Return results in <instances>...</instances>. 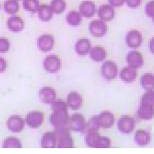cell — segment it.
I'll return each instance as SVG.
<instances>
[{
  "instance_id": "18",
  "label": "cell",
  "mask_w": 154,
  "mask_h": 154,
  "mask_svg": "<svg viewBox=\"0 0 154 154\" xmlns=\"http://www.w3.org/2000/svg\"><path fill=\"white\" fill-rule=\"evenodd\" d=\"M92 48L91 42L88 38H80L78 39L75 44V51L78 55L85 56L90 53Z\"/></svg>"
},
{
  "instance_id": "31",
  "label": "cell",
  "mask_w": 154,
  "mask_h": 154,
  "mask_svg": "<svg viewBox=\"0 0 154 154\" xmlns=\"http://www.w3.org/2000/svg\"><path fill=\"white\" fill-rule=\"evenodd\" d=\"M39 7V2L38 0H24L23 7L28 12L32 13L38 12Z\"/></svg>"
},
{
  "instance_id": "28",
  "label": "cell",
  "mask_w": 154,
  "mask_h": 154,
  "mask_svg": "<svg viewBox=\"0 0 154 154\" xmlns=\"http://www.w3.org/2000/svg\"><path fill=\"white\" fill-rule=\"evenodd\" d=\"M66 21L71 26H78L82 22V15L78 11H70L66 16Z\"/></svg>"
},
{
  "instance_id": "13",
  "label": "cell",
  "mask_w": 154,
  "mask_h": 154,
  "mask_svg": "<svg viewBox=\"0 0 154 154\" xmlns=\"http://www.w3.org/2000/svg\"><path fill=\"white\" fill-rule=\"evenodd\" d=\"M126 61L128 66L138 70L141 68L143 65V57L141 53L136 51V50H133L128 53Z\"/></svg>"
},
{
  "instance_id": "39",
  "label": "cell",
  "mask_w": 154,
  "mask_h": 154,
  "mask_svg": "<svg viewBox=\"0 0 154 154\" xmlns=\"http://www.w3.org/2000/svg\"><path fill=\"white\" fill-rule=\"evenodd\" d=\"M149 48H150V51L151 52V53L154 54V37H153V38L151 40V41H150Z\"/></svg>"
},
{
  "instance_id": "1",
  "label": "cell",
  "mask_w": 154,
  "mask_h": 154,
  "mask_svg": "<svg viewBox=\"0 0 154 154\" xmlns=\"http://www.w3.org/2000/svg\"><path fill=\"white\" fill-rule=\"evenodd\" d=\"M52 113L50 116V123L54 127L66 126L68 123V106L66 102L58 99L52 104Z\"/></svg>"
},
{
  "instance_id": "23",
  "label": "cell",
  "mask_w": 154,
  "mask_h": 154,
  "mask_svg": "<svg viewBox=\"0 0 154 154\" xmlns=\"http://www.w3.org/2000/svg\"><path fill=\"white\" fill-rule=\"evenodd\" d=\"M90 56L91 59L93 61L96 63L104 61L107 57L106 50L102 46H95L94 48H91L90 51Z\"/></svg>"
},
{
  "instance_id": "22",
  "label": "cell",
  "mask_w": 154,
  "mask_h": 154,
  "mask_svg": "<svg viewBox=\"0 0 154 154\" xmlns=\"http://www.w3.org/2000/svg\"><path fill=\"white\" fill-rule=\"evenodd\" d=\"M138 76L137 69L128 66L121 69L120 72V78L125 83H131L136 79Z\"/></svg>"
},
{
  "instance_id": "14",
  "label": "cell",
  "mask_w": 154,
  "mask_h": 154,
  "mask_svg": "<svg viewBox=\"0 0 154 154\" xmlns=\"http://www.w3.org/2000/svg\"><path fill=\"white\" fill-rule=\"evenodd\" d=\"M39 97L40 100L46 104H52L56 100L57 94L55 89L50 86H45L39 90Z\"/></svg>"
},
{
  "instance_id": "4",
  "label": "cell",
  "mask_w": 154,
  "mask_h": 154,
  "mask_svg": "<svg viewBox=\"0 0 154 154\" xmlns=\"http://www.w3.org/2000/svg\"><path fill=\"white\" fill-rule=\"evenodd\" d=\"M57 136V147L62 148H71L74 147V140L70 135V130L66 126L56 127L54 130Z\"/></svg>"
},
{
  "instance_id": "2",
  "label": "cell",
  "mask_w": 154,
  "mask_h": 154,
  "mask_svg": "<svg viewBox=\"0 0 154 154\" xmlns=\"http://www.w3.org/2000/svg\"><path fill=\"white\" fill-rule=\"evenodd\" d=\"M85 140L90 148H108L111 146V141L108 137L101 136L97 128H87Z\"/></svg>"
},
{
  "instance_id": "8",
  "label": "cell",
  "mask_w": 154,
  "mask_h": 154,
  "mask_svg": "<svg viewBox=\"0 0 154 154\" xmlns=\"http://www.w3.org/2000/svg\"><path fill=\"white\" fill-rule=\"evenodd\" d=\"M101 73L105 79L108 81L114 80L118 76V66L113 61H105L101 67Z\"/></svg>"
},
{
  "instance_id": "20",
  "label": "cell",
  "mask_w": 154,
  "mask_h": 154,
  "mask_svg": "<svg viewBox=\"0 0 154 154\" xmlns=\"http://www.w3.org/2000/svg\"><path fill=\"white\" fill-rule=\"evenodd\" d=\"M7 25L9 30L14 33H20L23 30L24 27V22L20 17L13 16L8 19Z\"/></svg>"
},
{
  "instance_id": "6",
  "label": "cell",
  "mask_w": 154,
  "mask_h": 154,
  "mask_svg": "<svg viewBox=\"0 0 154 154\" xmlns=\"http://www.w3.org/2000/svg\"><path fill=\"white\" fill-rule=\"evenodd\" d=\"M118 130L123 134H131L136 127L134 118L129 115H123L119 118L117 125Z\"/></svg>"
},
{
  "instance_id": "30",
  "label": "cell",
  "mask_w": 154,
  "mask_h": 154,
  "mask_svg": "<svg viewBox=\"0 0 154 154\" xmlns=\"http://www.w3.org/2000/svg\"><path fill=\"white\" fill-rule=\"evenodd\" d=\"M50 6L54 14H62L66 9V2L65 0H52Z\"/></svg>"
},
{
  "instance_id": "12",
  "label": "cell",
  "mask_w": 154,
  "mask_h": 154,
  "mask_svg": "<svg viewBox=\"0 0 154 154\" xmlns=\"http://www.w3.org/2000/svg\"><path fill=\"white\" fill-rule=\"evenodd\" d=\"M45 120L43 112L39 111H33L29 112L26 117V123L31 128H38L42 125Z\"/></svg>"
},
{
  "instance_id": "16",
  "label": "cell",
  "mask_w": 154,
  "mask_h": 154,
  "mask_svg": "<svg viewBox=\"0 0 154 154\" xmlns=\"http://www.w3.org/2000/svg\"><path fill=\"white\" fill-rule=\"evenodd\" d=\"M97 14L100 20L105 22L112 20L115 18L116 11L113 7L110 5H103L100 7L97 11Z\"/></svg>"
},
{
  "instance_id": "42",
  "label": "cell",
  "mask_w": 154,
  "mask_h": 154,
  "mask_svg": "<svg viewBox=\"0 0 154 154\" xmlns=\"http://www.w3.org/2000/svg\"><path fill=\"white\" fill-rule=\"evenodd\" d=\"M17 1H20V0H17Z\"/></svg>"
},
{
  "instance_id": "36",
  "label": "cell",
  "mask_w": 154,
  "mask_h": 154,
  "mask_svg": "<svg viewBox=\"0 0 154 154\" xmlns=\"http://www.w3.org/2000/svg\"><path fill=\"white\" fill-rule=\"evenodd\" d=\"M127 5L131 9H135L140 6L141 0H125Z\"/></svg>"
},
{
  "instance_id": "32",
  "label": "cell",
  "mask_w": 154,
  "mask_h": 154,
  "mask_svg": "<svg viewBox=\"0 0 154 154\" xmlns=\"http://www.w3.org/2000/svg\"><path fill=\"white\" fill-rule=\"evenodd\" d=\"M3 148H21L22 147V143L20 140L14 137H9L4 140L2 144Z\"/></svg>"
},
{
  "instance_id": "9",
  "label": "cell",
  "mask_w": 154,
  "mask_h": 154,
  "mask_svg": "<svg viewBox=\"0 0 154 154\" xmlns=\"http://www.w3.org/2000/svg\"><path fill=\"white\" fill-rule=\"evenodd\" d=\"M89 30L94 37H100L106 34L108 26L105 21L102 20H94L89 25Z\"/></svg>"
},
{
  "instance_id": "21",
  "label": "cell",
  "mask_w": 154,
  "mask_h": 154,
  "mask_svg": "<svg viewBox=\"0 0 154 154\" xmlns=\"http://www.w3.org/2000/svg\"><path fill=\"white\" fill-rule=\"evenodd\" d=\"M57 136L54 132H47L41 138V147L53 148L57 147Z\"/></svg>"
},
{
  "instance_id": "17",
  "label": "cell",
  "mask_w": 154,
  "mask_h": 154,
  "mask_svg": "<svg viewBox=\"0 0 154 154\" xmlns=\"http://www.w3.org/2000/svg\"><path fill=\"white\" fill-rule=\"evenodd\" d=\"M83 103L82 96L76 91H72L67 95V104L72 110H78L82 107Z\"/></svg>"
},
{
  "instance_id": "35",
  "label": "cell",
  "mask_w": 154,
  "mask_h": 154,
  "mask_svg": "<svg viewBox=\"0 0 154 154\" xmlns=\"http://www.w3.org/2000/svg\"><path fill=\"white\" fill-rule=\"evenodd\" d=\"M145 12L146 15L149 18H152L154 16V0H151L146 4Z\"/></svg>"
},
{
  "instance_id": "33",
  "label": "cell",
  "mask_w": 154,
  "mask_h": 154,
  "mask_svg": "<svg viewBox=\"0 0 154 154\" xmlns=\"http://www.w3.org/2000/svg\"><path fill=\"white\" fill-rule=\"evenodd\" d=\"M140 104L154 106V90L146 91L143 94L140 100Z\"/></svg>"
},
{
  "instance_id": "29",
  "label": "cell",
  "mask_w": 154,
  "mask_h": 154,
  "mask_svg": "<svg viewBox=\"0 0 154 154\" xmlns=\"http://www.w3.org/2000/svg\"><path fill=\"white\" fill-rule=\"evenodd\" d=\"M4 7L5 12L9 14H15L20 9V5L17 0H7L5 1Z\"/></svg>"
},
{
  "instance_id": "26",
  "label": "cell",
  "mask_w": 154,
  "mask_h": 154,
  "mask_svg": "<svg viewBox=\"0 0 154 154\" xmlns=\"http://www.w3.org/2000/svg\"><path fill=\"white\" fill-rule=\"evenodd\" d=\"M38 16L40 20L43 22H48L51 20L53 16V12H52L51 7L50 5H40L38 10Z\"/></svg>"
},
{
  "instance_id": "5",
  "label": "cell",
  "mask_w": 154,
  "mask_h": 154,
  "mask_svg": "<svg viewBox=\"0 0 154 154\" xmlns=\"http://www.w3.org/2000/svg\"><path fill=\"white\" fill-rule=\"evenodd\" d=\"M86 122L85 117L80 113L73 114L69 116L67 127L71 131L76 133L83 132L86 128Z\"/></svg>"
},
{
  "instance_id": "24",
  "label": "cell",
  "mask_w": 154,
  "mask_h": 154,
  "mask_svg": "<svg viewBox=\"0 0 154 154\" xmlns=\"http://www.w3.org/2000/svg\"><path fill=\"white\" fill-rule=\"evenodd\" d=\"M138 117L142 120H150L154 117V106L140 104L138 110Z\"/></svg>"
},
{
  "instance_id": "10",
  "label": "cell",
  "mask_w": 154,
  "mask_h": 154,
  "mask_svg": "<svg viewBox=\"0 0 154 154\" xmlns=\"http://www.w3.org/2000/svg\"><path fill=\"white\" fill-rule=\"evenodd\" d=\"M25 121L20 115H12L7 120V126L12 133H21L24 128Z\"/></svg>"
},
{
  "instance_id": "34",
  "label": "cell",
  "mask_w": 154,
  "mask_h": 154,
  "mask_svg": "<svg viewBox=\"0 0 154 154\" xmlns=\"http://www.w3.org/2000/svg\"><path fill=\"white\" fill-rule=\"evenodd\" d=\"M10 48V42L7 38L0 37V53H5L8 51Z\"/></svg>"
},
{
  "instance_id": "11",
  "label": "cell",
  "mask_w": 154,
  "mask_h": 154,
  "mask_svg": "<svg viewBox=\"0 0 154 154\" xmlns=\"http://www.w3.org/2000/svg\"><path fill=\"white\" fill-rule=\"evenodd\" d=\"M125 42L129 48L136 49L141 46L143 36L141 33L136 30H132L127 33L125 37Z\"/></svg>"
},
{
  "instance_id": "37",
  "label": "cell",
  "mask_w": 154,
  "mask_h": 154,
  "mask_svg": "<svg viewBox=\"0 0 154 154\" xmlns=\"http://www.w3.org/2000/svg\"><path fill=\"white\" fill-rule=\"evenodd\" d=\"M109 5L113 7H120L123 6L125 0H108Z\"/></svg>"
},
{
  "instance_id": "27",
  "label": "cell",
  "mask_w": 154,
  "mask_h": 154,
  "mask_svg": "<svg viewBox=\"0 0 154 154\" xmlns=\"http://www.w3.org/2000/svg\"><path fill=\"white\" fill-rule=\"evenodd\" d=\"M140 82L143 89L146 91L154 90V75L152 74L147 73L143 75L140 78Z\"/></svg>"
},
{
  "instance_id": "3",
  "label": "cell",
  "mask_w": 154,
  "mask_h": 154,
  "mask_svg": "<svg viewBox=\"0 0 154 154\" xmlns=\"http://www.w3.org/2000/svg\"><path fill=\"white\" fill-rule=\"evenodd\" d=\"M116 122V117L112 112L104 111L98 115L94 116L91 118L88 128H110ZM87 128V127H86ZM85 128V129H86Z\"/></svg>"
},
{
  "instance_id": "25",
  "label": "cell",
  "mask_w": 154,
  "mask_h": 154,
  "mask_svg": "<svg viewBox=\"0 0 154 154\" xmlns=\"http://www.w3.org/2000/svg\"><path fill=\"white\" fill-rule=\"evenodd\" d=\"M134 140L139 146H146L151 141V135L144 129H139L135 133Z\"/></svg>"
},
{
  "instance_id": "15",
  "label": "cell",
  "mask_w": 154,
  "mask_h": 154,
  "mask_svg": "<svg viewBox=\"0 0 154 154\" xmlns=\"http://www.w3.org/2000/svg\"><path fill=\"white\" fill-rule=\"evenodd\" d=\"M54 39L52 35H42L37 40V46L39 50L42 52H48L53 48Z\"/></svg>"
},
{
  "instance_id": "40",
  "label": "cell",
  "mask_w": 154,
  "mask_h": 154,
  "mask_svg": "<svg viewBox=\"0 0 154 154\" xmlns=\"http://www.w3.org/2000/svg\"><path fill=\"white\" fill-rule=\"evenodd\" d=\"M152 20H153V23H154V16L153 17V18H152Z\"/></svg>"
},
{
  "instance_id": "19",
  "label": "cell",
  "mask_w": 154,
  "mask_h": 154,
  "mask_svg": "<svg viewBox=\"0 0 154 154\" xmlns=\"http://www.w3.org/2000/svg\"><path fill=\"white\" fill-rule=\"evenodd\" d=\"M95 11H96L95 5L91 1L82 2L79 7V12L84 18H92L95 14Z\"/></svg>"
},
{
  "instance_id": "38",
  "label": "cell",
  "mask_w": 154,
  "mask_h": 154,
  "mask_svg": "<svg viewBox=\"0 0 154 154\" xmlns=\"http://www.w3.org/2000/svg\"><path fill=\"white\" fill-rule=\"evenodd\" d=\"M7 69V62L3 58L0 57V73H2Z\"/></svg>"
},
{
  "instance_id": "41",
  "label": "cell",
  "mask_w": 154,
  "mask_h": 154,
  "mask_svg": "<svg viewBox=\"0 0 154 154\" xmlns=\"http://www.w3.org/2000/svg\"><path fill=\"white\" fill-rule=\"evenodd\" d=\"M0 9H1V5H0Z\"/></svg>"
},
{
  "instance_id": "7",
  "label": "cell",
  "mask_w": 154,
  "mask_h": 154,
  "mask_svg": "<svg viewBox=\"0 0 154 154\" xmlns=\"http://www.w3.org/2000/svg\"><path fill=\"white\" fill-rule=\"evenodd\" d=\"M44 69L47 72L54 74L62 68V61L57 55H49L44 60Z\"/></svg>"
}]
</instances>
